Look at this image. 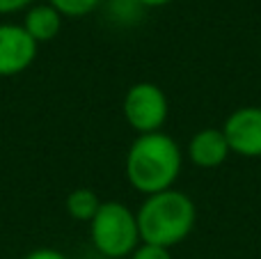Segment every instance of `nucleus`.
I'll list each match as a JSON object with an SVG mask.
<instances>
[{"label": "nucleus", "mask_w": 261, "mask_h": 259, "mask_svg": "<svg viewBox=\"0 0 261 259\" xmlns=\"http://www.w3.org/2000/svg\"><path fill=\"white\" fill-rule=\"evenodd\" d=\"M231 149L227 145V138L222 128H202L197 131L188 142V159L193 165L204 170L220 168L227 159H229Z\"/></svg>", "instance_id": "0eeeda50"}, {"label": "nucleus", "mask_w": 261, "mask_h": 259, "mask_svg": "<svg viewBox=\"0 0 261 259\" xmlns=\"http://www.w3.org/2000/svg\"><path fill=\"white\" fill-rule=\"evenodd\" d=\"M222 133L231 154L243 159H261V106L236 108L225 119Z\"/></svg>", "instance_id": "39448f33"}, {"label": "nucleus", "mask_w": 261, "mask_h": 259, "mask_svg": "<svg viewBox=\"0 0 261 259\" xmlns=\"http://www.w3.org/2000/svg\"><path fill=\"white\" fill-rule=\"evenodd\" d=\"M62 14L48 3H35L30 9H25L21 25L37 44H48L62 30Z\"/></svg>", "instance_id": "6e6552de"}, {"label": "nucleus", "mask_w": 261, "mask_h": 259, "mask_svg": "<svg viewBox=\"0 0 261 259\" xmlns=\"http://www.w3.org/2000/svg\"><path fill=\"white\" fill-rule=\"evenodd\" d=\"M35 5V0H0V16L5 14H16L23 9H30Z\"/></svg>", "instance_id": "ddd939ff"}, {"label": "nucleus", "mask_w": 261, "mask_h": 259, "mask_svg": "<svg viewBox=\"0 0 261 259\" xmlns=\"http://www.w3.org/2000/svg\"><path fill=\"white\" fill-rule=\"evenodd\" d=\"M142 243L172 248L190 237L197 223V206L184 191H161L147 195L135 211Z\"/></svg>", "instance_id": "f03ea898"}, {"label": "nucleus", "mask_w": 261, "mask_h": 259, "mask_svg": "<svg viewBox=\"0 0 261 259\" xmlns=\"http://www.w3.org/2000/svg\"><path fill=\"white\" fill-rule=\"evenodd\" d=\"M48 5H53L67 18H83L94 12L101 5V0H48Z\"/></svg>", "instance_id": "9d476101"}, {"label": "nucleus", "mask_w": 261, "mask_h": 259, "mask_svg": "<svg viewBox=\"0 0 261 259\" xmlns=\"http://www.w3.org/2000/svg\"><path fill=\"white\" fill-rule=\"evenodd\" d=\"M142 5L138 0H110V14L119 23H133L142 16Z\"/></svg>", "instance_id": "9b49d317"}, {"label": "nucleus", "mask_w": 261, "mask_h": 259, "mask_svg": "<svg viewBox=\"0 0 261 259\" xmlns=\"http://www.w3.org/2000/svg\"><path fill=\"white\" fill-rule=\"evenodd\" d=\"M23 259H69L64 252L55 250V248H35L30 250Z\"/></svg>", "instance_id": "4468645a"}, {"label": "nucleus", "mask_w": 261, "mask_h": 259, "mask_svg": "<svg viewBox=\"0 0 261 259\" xmlns=\"http://www.w3.org/2000/svg\"><path fill=\"white\" fill-rule=\"evenodd\" d=\"M92 246L108 259L130 257V252L142 243L138 227V216L119 200L101 202L96 216L90 220Z\"/></svg>", "instance_id": "7ed1b4c3"}, {"label": "nucleus", "mask_w": 261, "mask_h": 259, "mask_svg": "<svg viewBox=\"0 0 261 259\" xmlns=\"http://www.w3.org/2000/svg\"><path fill=\"white\" fill-rule=\"evenodd\" d=\"M128 259H172L170 248L163 246H153V243H140Z\"/></svg>", "instance_id": "f8f14e48"}, {"label": "nucleus", "mask_w": 261, "mask_h": 259, "mask_svg": "<svg viewBox=\"0 0 261 259\" xmlns=\"http://www.w3.org/2000/svg\"><path fill=\"white\" fill-rule=\"evenodd\" d=\"M39 44L21 23H0V78H12L32 67Z\"/></svg>", "instance_id": "423d86ee"}, {"label": "nucleus", "mask_w": 261, "mask_h": 259, "mask_svg": "<svg viewBox=\"0 0 261 259\" xmlns=\"http://www.w3.org/2000/svg\"><path fill=\"white\" fill-rule=\"evenodd\" d=\"M122 113L126 124L138 136L156 133L163 128V124L167 122V115H170L167 94L156 83L140 81L126 90Z\"/></svg>", "instance_id": "20e7f679"}, {"label": "nucleus", "mask_w": 261, "mask_h": 259, "mask_svg": "<svg viewBox=\"0 0 261 259\" xmlns=\"http://www.w3.org/2000/svg\"><path fill=\"white\" fill-rule=\"evenodd\" d=\"M142 7H165V5H170V3H174V0H138Z\"/></svg>", "instance_id": "2eb2a0df"}, {"label": "nucleus", "mask_w": 261, "mask_h": 259, "mask_svg": "<svg viewBox=\"0 0 261 259\" xmlns=\"http://www.w3.org/2000/svg\"><path fill=\"white\" fill-rule=\"evenodd\" d=\"M184 151L179 142L163 131L138 136L126 154V179L142 195H153L161 191L174 188L181 174Z\"/></svg>", "instance_id": "f257e3e1"}, {"label": "nucleus", "mask_w": 261, "mask_h": 259, "mask_svg": "<svg viewBox=\"0 0 261 259\" xmlns=\"http://www.w3.org/2000/svg\"><path fill=\"white\" fill-rule=\"evenodd\" d=\"M67 214L71 216L73 220H83V223H90L96 216L101 206V200L92 188H73L67 195Z\"/></svg>", "instance_id": "1a4fd4ad"}]
</instances>
